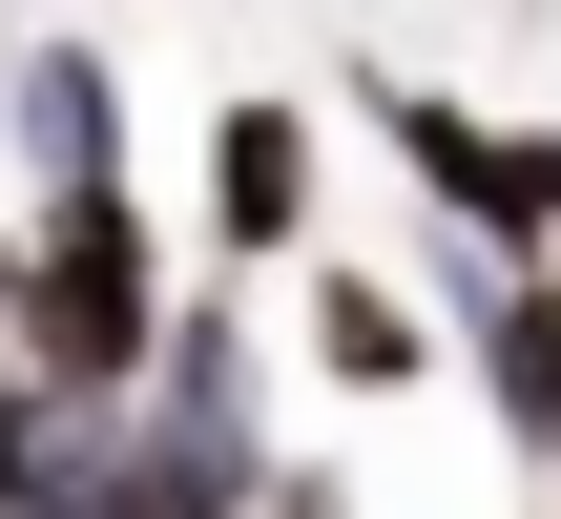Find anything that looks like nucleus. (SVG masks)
Segmentation results:
<instances>
[{
    "label": "nucleus",
    "instance_id": "1",
    "mask_svg": "<svg viewBox=\"0 0 561 519\" xmlns=\"http://www.w3.org/2000/svg\"><path fill=\"white\" fill-rule=\"evenodd\" d=\"M21 354H42V395H146V354H167V229H146V187L125 166H83V187H42V229H21Z\"/></svg>",
    "mask_w": 561,
    "mask_h": 519
},
{
    "label": "nucleus",
    "instance_id": "2",
    "mask_svg": "<svg viewBox=\"0 0 561 519\" xmlns=\"http://www.w3.org/2000/svg\"><path fill=\"white\" fill-rule=\"evenodd\" d=\"M250 499H271L250 312H229V291H167V354H146V519H250Z\"/></svg>",
    "mask_w": 561,
    "mask_h": 519
},
{
    "label": "nucleus",
    "instance_id": "3",
    "mask_svg": "<svg viewBox=\"0 0 561 519\" xmlns=\"http://www.w3.org/2000/svg\"><path fill=\"white\" fill-rule=\"evenodd\" d=\"M375 125H396V166L437 187V229L561 250V125H479V104H437V83H375Z\"/></svg>",
    "mask_w": 561,
    "mask_h": 519
},
{
    "label": "nucleus",
    "instance_id": "4",
    "mask_svg": "<svg viewBox=\"0 0 561 519\" xmlns=\"http://www.w3.org/2000/svg\"><path fill=\"white\" fill-rule=\"evenodd\" d=\"M208 250L229 270H291L312 250V104H229L208 125Z\"/></svg>",
    "mask_w": 561,
    "mask_h": 519
},
{
    "label": "nucleus",
    "instance_id": "5",
    "mask_svg": "<svg viewBox=\"0 0 561 519\" xmlns=\"http://www.w3.org/2000/svg\"><path fill=\"white\" fill-rule=\"evenodd\" d=\"M0 519H146V395H42Z\"/></svg>",
    "mask_w": 561,
    "mask_h": 519
},
{
    "label": "nucleus",
    "instance_id": "6",
    "mask_svg": "<svg viewBox=\"0 0 561 519\" xmlns=\"http://www.w3.org/2000/svg\"><path fill=\"white\" fill-rule=\"evenodd\" d=\"M458 333H479V395H500V437H520V458H561V250H520V270H500Z\"/></svg>",
    "mask_w": 561,
    "mask_h": 519
},
{
    "label": "nucleus",
    "instance_id": "7",
    "mask_svg": "<svg viewBox=\"0 0 561 519\" xmlns=\"http://www.w3.org/2000/svg\"><path fill=\"white\" fill-rule=\"evenodd\" d=\"M0 125H21V166H42V187L125 166V83H104V42H21V62H0Z\"/></svg>",
    "mask_w": 561,
    "mask_h": 519
},
{
    "label": "nucleus",
    "instance_id": "8",
    "mask_svg": "<svg viewBox=\"0 0 561 519\" xmlns=\"http://www.w3.org/2000/svg\"><path fill=\"white\" fill-rule=\"evenodd\" d=\"M312 354H333L354 395H416V374H437V312L375 291V270H312Z\"/></svg>",
    "mask_w": 561,
    "mask_h": 519
},
{
    "label": "nucleus",
    "instance_id": "9",
    "mask_svg": "<svg viewBox=\"0 0 561 519\" xmlns=\"http://www.w3.org/2000/svg\"><path fill=\"white\" fill-rule=\"evenodd\" d=\"M21 437H42V354H21V312H0V478H21Z\"/></svg>",
    "mask_w": 561,
    "mask_h": 519
},
{
    "label": "nucleus",
    "instance_id": "10",
    "mask_svg": "<svg viewBox=\"0 0 561 519\" xmlns=\"http://www.w3.org/2000/svg\"><path fill=\"white\" fill-rule=\"evenodd\" d=\"M250 519H354V499H333L312 458H271V499H250Z\"/></svg>",
    "mask_w": 561,
    "mask_h": 519
},
{
    "label": "nucleus",
    "instance_id": "11",
    "mask_svg": "<svg viewBox=\"0 0 561 519\" xmlns=\"http://www.w3.org/2000/svg\"><path fill=\"white\" fill-rule=\"evenodd\" d=\"M0 291H21V229H0Z\"/></svg>",
    "mask_w": 561,
    "mask_h": 519
},
{
    "label": "nucleus",
    "instance_id": "12",
    "mask_svg": "<svg viewBox=\"0 0 561 519\" xmlns=\"http://www.w3.org/2000/svg\"><path fill=\"white\" fill-rule=\"evenodd\" d=\"M0 62H21V21H0Z\"/></svg>",
    "mask_w": 561,
    "mask_h": 519
}]
</instances>
